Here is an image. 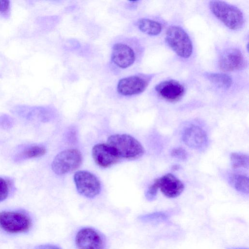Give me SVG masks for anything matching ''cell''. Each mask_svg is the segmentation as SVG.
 <instances>
[{
	"label": "cell",
	"instance_id": "cell-1",
	"mask_svg": "<svg viewBox=\"0 0 249 249\" xmlns=\"http://www.w3.org/2000/svg\"><path fill=\"white\" fill-rule=\"evenodd\" d=\"M209 6L213 15L228 28L237 30L243 27L244 17L238 8L221 0H211Z\"/></svg>",
	"mask_w": 249,
	"mask_h": 249
},
{
	"label": "cell",
	"instance_id": "cell-2",
	"mask_svg": "<svg viewBox=\"0 0 249 249\" xmlns=\"http://www.w3.org/2000/svg\"><path fill=\"white\" fill-rule=\"evenodd\" d=\"M107 144L113 148L120 159L135 160L142 157L144 153L141 143L128 134L111 135L108 138Z\"/></svg>",
	"mask_w": 249,
	"mask_h": 249
},
{
	"label": "cell",
	"instance_id": "cell-3",
	"mask_svg": "<svg viewBox=\"0 0 249 249\" xmlns=\"http://www.w3.org/2000/svg\"><path fill=\"white\" fill-rule=\"evenodd\" d=\"M165 40L171 49L179 57L187 58L193 52L192 41L180 27L171 26L166 32Z\"/></svg>",
	"mask_w": 249,
	"mask_h": 249
},
{
	"label": "cell",
	"instance_id": "cell-4",
	"mask_svg": "<svg viewBox=\"0 0 249 249\" xmlns=\"http://www.w3.org/2000/svg\"><path fill=\"white\" fill-rule=\"evenodd\" d=\"M83 160L81 152L76 149H68L58 153L52 163V169L58 175H62L77 169Z\"/></svg>",
	"mask_w": 249,
	"mask_h": 249
},
{
	"label": "cell",
	"instance_id": "cell-5",
	"mask_svg": "<svg viewBox=\"0 0 249 249\" xmlns=\"http://www.w3.org/2000/svg\"><path fill=\"white\" fill-rule=\"evenodd\" d=\"M32 222L26 214L18 212H0V228L7 232H25L31 228Z\"/></svg>",
	"mask_w": 249,
	"mask_h": 249
},
{
	"label": "cell",
	"instance_id": "cell-6",
	"mask_svg": "<svg viewBox=\"0 0 249 249\" xmlns=\"http://www.w3.org/2000/svg\"><path fill=\"white\" fill-rule=\"evenodd\" d=\"M73 180L78 193L86 197H94L101 191L100 180L95 175L89 171H77L74 174Z\"/></svg>",
	"mask_w": 249,
	"mask_h": 249
},
{
	"label": "cell",
	"instance_id": "cell-7",
	"mask_svg": "<svg viewBox=\"0 0 249 249\" xmlns=\"http://www.w3.org/2000/svg\"><path fill=\"white\" fill-rule=\"evenodd\" d=\"M152 78V75L144 74L132 75L122 78L118 83L117 92L124 96L139 94L145 90Z\"/></svg>",
	"mask_w": 249,
	"mask_h": 249
},
{
	"label": "cell",
	"instance_id": "cell-8",
	"mask_svg": "<svg viewBox=\"0 0 249 249\" xmlns=\"http://www.w3.org/2000/svg\"><path fill=\"white\" fill-rule=\"evenodd\" d=\"M136 59V53L128 43L120 41L113 45L111 59L116 67L123 69H126L134 63Z\"/></svg>",
	"mask_w": 249,
	"mask_h": 249
},
{
	"label": "cell",
	"instance_id": "cell-9",
	"mask_svg": "<svg viewBox=\"0 0 249 249\" xmlns=\"http://www.w3.org/2000/svg\"><path fill=\"white\" fill-rule=\"evenodd\" d=\"M75 242L78 249H104L102 236L95 230L83 228L77 232Z\"/></svg>",
	"mask_w": 249,
	"mask_h": 249
},
{
	"label": "cell",
	"instance_id": "cell-10",
	"mask_svg": "<svg viewBox=\"0 0 249 249\" xmlns=\"http://www.w3.org/2000/svg\"><path fill=\"white\" fill-rule=\"evenodd\" d=\"M218 64L223 71H233L242 69L245 60L241 52L236 48H229L220 54Z\"/></svg>",
	"mask_w": 249,
	"mask_h": 249
},
{
	"label": "cell",
	"instance_id": "cell-11",
	"mask_svg": "<svg viewBox=\"0 0 249 249\" xmlns=\"http://www.w3.org/2000/svg\"><path fill=\"white\" fill-rule=\"evenodd\" d=\"M95 162L104 168L110 167L119 161L120 158L113 148L107 143H98L92 149Z\"/></svg>",
	"mask_w": 249,
	"mask_h": 249
},
{
	"label": "cell",
	"instance_id": "cell-12",
	"mask_svg": "<svg viewBox=\"0 0 249 249\" xmlns=\"http://www.w3.org/2000/svg\"><path fill=\"white\" fill-rule=\"evenodd\" d=\"M162 193L169 198H175L183 191L184 185L174 175L168 173L154 181Z\"/></svg>",
	"mask_w": 249,
	"mask_h": 249
},
{
	"label": "cell",
	"instance_id": "cell-13",
	"mask_svg": "<svg viewBox=\"0 0 249 249\" xmlns=\"http://www.w3.org/2000/svg\"><path fill=\"white\" fill-rule=\"evenodd\" d=\"M182 138L187 146L197 150L205 148L208 142L205 131L195 125H191L185 128L183 132Z\"/></svg>",
	"mask_w": 249,
	"mask_h": 249
},
{
	"label": "cell",
	"instance_id": "cell-14",
	"mask_svg": "<svg viewBox=\"0 0 249 249\" xmlns=\"http://www.w3.org/2000/svg\"><path fill=\"white\" fill-rule=\"evenodd\" d=\"M157 92L163 98L169 101H176L183 96L184 87L179 82L173 80L164 81L155 87Z\"/></svg>",
	"mask_w": 249,
	"mask_h": 249
},
{
	"label": "cell",
	"instance_id": "cell-15",
	"mask_svg": "<svg viewBox=\"0 0 249 249\" xmlns=\"http://www.w3.org/2000/svg\"><path fill=\"white\" fill-rule=\"evenodd\" d=\"M137 25L141 32L149 36H157L162 30V26L159 22L149 18L139 19Z\"/></svg>",
	"mask_w": 249,
	"mask_h": 249
},
{
	"label": "cell",
	"instance_id": "cell-16",
	"mask_svg": "<svg viewBox=\"0 0 249 249\" xmlns=\"http://www.w3.org/2000/svg\"><path fill=\"white\" fill-rule=\"evenodd\" d=\"M205 76L211 82L220 88L228 89L232 84L231 78L225 73L207 72Z\"/></svg>",
	"mask_w": 249,
	"mask_h": 249
},
{
	"label": "cell",
	"instance_id": "cell-17",
	"mask_svg": "<svg viewBox=\"0 0 249 249\" xmlns=\"http://www.w3.org/2000/svg\"><path fill=\"white\" fill-rule=\"evenodd\" d=\"M169 217V213L160 211L141 215L139 216L138 219L143 222L158 224L166 221Z\"/></svg>",
	"mask_w": 249,
	"mask_h": 249
},
{
	"label": "cell",
	"instance_id": "cell-18",
	"mask_svg": "<svg viewBox=\"0 0 249 249\" xmlns=\"http://www.w3.org/2000/svg\"><path fill=\"white\" fill-rule=\"evenodd\" d=\"M46 153V149L44 146L34 145L25 148L21 155L24 159H31L41 157Z\"/></svg>",
	"mask_w": 249,
	"mask_h": 249
},
{
	"label": "cell",
	"instance_id": "cell-19",
	"mask_svg": "<svg viewBox=\"0 0 249 249\" xmlns=\"http://www.w3.org/2000/svg\"><path fill=\"white\" fill-rule=\"evenodd\" d=\"M231 166L233 168H248L249 157L248 155L234 152L231 155Z\"/></svg>",
	"mask_w": 249,
	"mask_h": 249
},
{
	"label": "cell",
	"instance_id": "cell-20",
	"mask_svg": "<svg viewBox=\"0 0 249 249\" xmlns=\"http://www.w3.org/2000/svg\"><path fill=\"white\" fill-rule=\"evenodd\" d=\"M234 188L240 193H249V178L242 175H235L232 178Z\"/></svg>",
	"mask_w": 249,
	"mask_h": 249
},
{
	"label": "cell",
	"instance_id": "cell-21",
	"mask_svg": "<svg viewBox=\"0 0 249 249\" xmlns=\"http://www.w3.org/2000/svg\"><path fill=\"white\" fill-rule=\"evenodd\" d=\"M9 185L7 181L0 177V202L5 199L9 192Z\"/></svg>",
	"mask_w": 249,
	"mask_h": 249
},
{
	"label": "cell",
	"instance_id": "cell-22",
	"mask_svg": "<svg viewBox=\"0 0 249 249\" xmlns=\"http://www.w3.org/2000/svg\"><path fill=\"white\" fill-rule=\"evenodd\" d=\"M159 188L156 183L154 181L148 188L146 193L145 197L148 201H153L156 197Z\"/></svg>",
	"mask_w": 249,
	"mask_h": 249
},
{
	"label": "cell",
	"instance_id": "cell-23",
	"mask_svg": "<svg viewBox=\"0 0 249 249\" xmlns=\"http://www.w3.org/2000/svg\"><path fill=\"white\" fill-rule=\"evenodd\" d=\"M171 156L180 160H185L187 158V153L186 150L181 147H177L171 151Z\"/></svg>",
	"mask_w": 249,
	"mask_h": 249
},
{
	"label": "cell",
	"instance_id": "cell-24",
	"mask_svg": "<svg viewBox=\"0 0 249 249\" xmlns=\"http://www.w3.org/2000/svg\"><path fill=\"white\" fill-rule=\"evenodd\" d=\"M10 2L7 0H0V14L7 18L10 15Z\"/></svg>",
	"mask_w": 249,
	"mask_h": 249
},
{
	"label": "cell",
	"instance_id": "cell-25",
	"mask_svg": "<svg viewBox=\"0 0 249 249\" xmlns=\"http://www.w3.org/2000/svg\"><path fill=\"white\" fill-rule=\"evenodd\" d=\"M36 249H62L59 247L52 245V244H44L38 246Z\"/></svg>",
	"mask_w": 249,
	"mask_h": 249
},
{
	"label": "cell",
	"instance_id": "cell-26",
	"mask_svg": "<svg viewBox=\"0 0 249 249\" xmlns=\"http://www.w3.org/2000/svg\"><path fill=\"white\" fill-rule=\"evenodd\" d=\"M226 249H249L245 248H227Z\"/></svg>",
	"mask_w": 249,
	"mask_h": 249
}]
</instances>
